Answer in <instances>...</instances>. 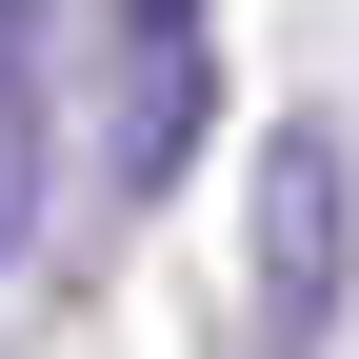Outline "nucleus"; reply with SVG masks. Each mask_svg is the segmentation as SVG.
I'll return each instance as SVG.
<instances>
[{
	"label": "nucleus",
	"instance_id": "obj_1",
	"mask_svg": "<svg viewBox=\"0 0 359 359\" xmlns=\"http://www.w3.org/2000/svg\"><path fill=\"white\" fill-rule=\"evenodd\" d=\"M359 280V140L339 120H280L259 140V280H240V359H320Z\"/></svg>",
	"mask_w": 359,
	"mask_h": 359
},
{
	"label": "nucleus",
	"instance_id": "obj_2",
	"mask_svg": "<svg viewBox=\"0 0 359 359\" xmlns=\"http://www.w3.org/2000/svg\"><path fill=\"white\" fill-rule=\"evenodd\" d=\"M219 120V0H100V180L160 200Z\"/></svg>",
	"mask_w": 359,
	"mask_h": 359
},
{
	"label": "nucleus",
	"instance_id": "obj_3",
	"mask_svg": "<svg viewBox=\"0 0 359 359\" xmlns=\"http://www.w3.org/2000/svg\"><path fill=\"white\" fill-rule=\"evenodd\" d=\"M40 240V20L0 0V259Z\"/></svg>",
	"mask_w": 359,
	"mask_h": 359
}]
</instances>
